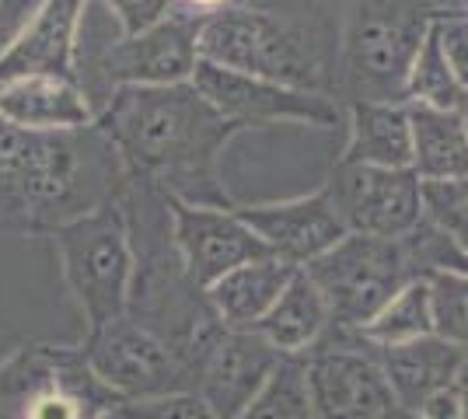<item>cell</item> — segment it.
<instances>
[{"label":"cell","instance_id":"1","mask_svg":"<svg viewBox=\"0 0 468 419\" xmlns=\"http://www.w3.org/2000/svg\"><path fill=\"white\" fill-rule=\"evenodd\" d=\"M95 126L112 140L122 172L161 196L224 206L228 193L217 185V158L241 126L224 120L210 101L186 84L168 88H119L98 112Z\"/></svg>","mask_w":468,"mask_h":419},{"label":"cell","instance_id":"2","mask_svg":"<svg viewBox=\"0 0 468 419\" xmlns=\"http://www.w3.org/2000/svg\"><path fill=\"white\" fill-rule=\"evenodd\" d=\"M122 172L112 140L98 126L36 133L0 116V224L57 231L116 196Z\"/></svg>","mask_w":468,"mask_h":419},{"label":"cell","instance_id":"3","mask_svg":"<svg viewBox=\"0 0 468 419\" xmlns=\"http://www.w3.org/2000/svg\"><path fill=\"white\" fill-rule=\"evenodd\" d=\"M53 245L63 262V279L74 300L80 304L88 329L95 332L101 325L116 321L130 308L133 290V235L122 200H105L53 231Z\"/></svg>","mask_w":468,"mask_h":419},{"label":"cell","instance_id":"4","mask_svg":"<svg viewBox=\"0 0 468 419\" xmlns=\"http://www.w3.org/2000/svg\"><path fill=\"white\" fill-rule=\"evenodd\" d=\"M199 60L297 91L322 88V60L308 32L270 11L220 7L207 15L199 25Z\"/></svg>","mask_w":468,"mask_h":419},{"label":"cell","instance_id":"5","mask_svg":"<svg viewBox=\"0 0 468 419\" xmlns=\"http://www.w3.org/2000/svg\"><path fill=\"white\" fill-rule=\"evenodd\" d=\"M437 7L430 0H356L346 21V80L353 101L406 105V80Z\"/></svg>","mask_w":468,"mask_h":419},{"label":"cell","instance_id":"6","mask_svg":"<svg viewBox=\"0 0 468 419\" xmlns=\"http://www.w3.org/2000/svg\"><path fill=\"white\" fill-rule=\"evenodd\" d=\"M318 294L325 298L335 329L360 332L412 279H423L410 262L402 238L346 235L325 256L304 266Z\"/></svg>","mask_w":468,"mask_h":419},{"label":"cell","instance_id":"7","mask_svg":"<svg viewBox=\"0 0 468 419\" xmlns=\"http://www.w3.org/2000/svg\"><path fill=\"white\" fill-rule=\"evenodd\" d=\"M122 399L98 381L80 350L28 346L0 367V416L21 419H98L116 413Z\"/></svg>","mask_w":468,"mask_h":419},{"label":"cell","instance_id":"8","mask_svg":"<svg viewBox=\"0 0 468 419\" xmlns=\"http://www.w3.org/2000/svg\"><path fill=\"white\" fill-rule=\"evenodd\" d=\"M80 353L98 381H105L122 402L196 392L193 371L178 360L176 350L130 315L95 329Z\"/></svg>","mask_w":468,"mask_h":419},{"label":"cell","instance_id":"9","mask_svg":"<svg viewBox=\"0 0 468 419\" xmlns=\"http://www.w3.org/2000/svg\"><path fill=\"white\" fill-rule=\"evenodd\" d=\"M314 419H381L395 395L360 332L335 329L304 353Z\"/></svg>","mask_w":468,"mask_h":419},{"label":"cell","instance_id":"10","mask_svg":"<svg viewBox=\"0 0 468 419\" xmlns=\"http://www.w3.org/2000/svg\"><path fill=\"white\" fill-rule=\"evenodd\" d=\"M325 193L346 235L406 238L423 220V182L412 168L339 164Z\"/></svg>","mask_w":468,"mask_h":419},{"label":"cell","instance_id":"11","mask_svg":"<svg viewBox=\"0 0 468 419\" xmlns=\"http://www.w3.org/2000/svg\"><path fill=\"white\" fill-rule=\"evenodd\" d=\"M199 25L193 15H168L137 36L109 42L95 60L98 78L112 91L119 88H168L193 80L199 63Z\"/></svg>","mask_w":468,"mask_h":419},{"label":"cell","instance_id":"12","mask_svg":"<svg viewBox=\"0 0 468 419\" xmlns=\"http://www.w3.org/2000/svg\"><path fill=\"white\" fill-rule=\"evenodd\" d=\"M193 88L214 105L224 120L245 126H273V122H304L329 130L339 122V105L322 91H297L273 80L245 78L224 67L199 60L193 70Z\"/></svg>","mask_w":468,"mask_h":419},{"label":"cell","instance_id":"13","mask_svg":"<svg viewBox=\"0 0 468 419\" xmlns=\"http://www.w3.org/2000/svg\"><path fill=\"white\" fill-rule=\"evenodd\" d=\"M172 217V245L186 277L196 287H214L224 273H231L245 262L270 259V248L241 224V217L224 206H196V203L165 196Z\"/></svg>","mask_w":468,"mask_h":419},{"label":"cell","instance_id":"14","mask_svg":"<svg viewBox=\"0 0 468 419\" xmlns=\"http://www.w3.org/2000/svg\"><path fill=\"white\" fill-rule=\"evenodd\" d=\"M280 360L283 353L255 329H224L196 367V392L220 419H238L273 378Z\"/></svg>","mask_w":468,"mask_h":419},{"label":"cell","instance_id":"15","mask_svg":"<svg viewBox=\"0 0 468 419\" xmlns=\"http://www.w3.org/2000/svg\"><path fill=\"white\" fill-rule=\"evenodd\" d=\"M234 214L270 248L273 259L291 262L297 269H304L308 262L325 256L335 241L346 238V227L325 189L301 196V200L234 206Z\"/></svg>","mask_w":468,"mask_h":419},{"label":"cell","instance_id":"16","mask_svg":"<svg viewBox=\"0 0 468 419\" xmlns=\"http://www.w3.org/2000/svg\"><path fill=\"white\" fill-rule=\"evenodd\" d=\"M88 0H42L32 21L0 49V84L25 74L78 80V28Z\"/></svg>","mask_w":468,"mask_h":419},{"label":"cell","instance_id":"17","mask_svg":"<svg viewBox=\"0 0 468 419\" xmlns=\"http://www.w3.org/2000/svg\"><path fill=\"white\" fill-rule=\"evenodd\" d=\"M0 116L36 133H70L95 126L98 112L91 95L78 80L53 74H25L0 84Z\"/></svg>","mask_w":468,"mask_h":419},{"label":"cell","instance_id":"18","mask_svg":"<svg viewBox=\"0 0 468 419\" xmlns=\"http://www.w3.org/2000/svg\"><path fill=\"white\" fill-rule=\"evenodd\" d=\"M367 346H371V357L378 360L381 374L388 378L395 402L406 409H416V413L430 395L451 388V381L465 360L458 346L444 342L441 336H420V340L391 342V346L367 342Z\"/></svg>","mask_w":468,"mask_h":419},{"label":"cell","instance_id":"19","mask_svg":"<svg viewBox=\"0 0 468 419\" xmlns=\"http://www.w3.org/2000/svg\"><path fill=\"white\" fill-rule=\"evenodd\" d=\"M293 273H297V266L273 259V256L245 262L231 273H224L214 287H207V300L224 329H255L270 315L280 294L287 290Z\"/></svg>","mask_w":468,"mask_h":419},{"label":"cell","instance_id":"20","mask_svg":"<svg viewBox=\"0 0 468 419\" xmlns=\"http://www.w3.org/2000/svg\"><path fill=\"white\" fill-rule=\"evenodd\" d=\"M339 164L367 168H410L412 130L406 105L391 101H350V140Z\"/></svg>","mask_w":468,"mask_h":419},{"label":"cell","instance_id":"21","mask_svg":"<svg viewBox=\"0 0 468 419\" xmlns=\"http://www.w3.org/2000/svg\"><path fill=\"white\" fill-rule=\"evenodd\" d=\"M412 130V172L420 182L468 179V130L458 112L406 101Z\"/></svg>","mask_w":468,"mask_h":419},{"label":"cell","instance_id":"22","mask_svg":"<svg viewBox=\"0 0 468 419\" xmlns=\"http://www.w3.org/2000/svg\"><path fill=\"white\" fill-rule=\"evenodd\" d=\"M329 329L332 319L329 308H325V298L318 294V287H314L304 269L293 273L287 290L270 308V315L255 325V332L270 346H276L283 357H304L308 350H314L322 342V336Z\"/></svg>","mask_w":468,"mask_h":419},{"label":"cell","instance_id":"23","mask_svg":"<svg viewBox=\"0 0 468 419\" xmlns=\"http://www.w3.org/2000/svg\"><path fill=\"white\" fill-rule=\"evenodd\" d=\"M406 101H420L430 109H444V112H462L468 105V91L458 84L451 60L444 53V42L437 32V21L423 39L416 60H412L410 80H406Z\"/></svg>","mask_w":468,"mask_h":419},{"label":"cell","instance_id":"24","mask_svg":"<svg viewBox=\"0 0 468 419\" xmlns=\"http://www.w3.org/2000/svg\"><path fill=\"white\" fill-rule=\"evenodd\" d=\"M360 336L374 346L410 342L420 336H433V315H430V279H412L395 298L374 315Z\"/></svg>","mask_w":468,"mask_h":419},{"label":"cell","instance_id":"25","mask_svg":"<svg viewBox=\"0 0 468 419\" xmlns=\"http://www.w3.org/2000/svg\"><path fill=\"white\" fill-rule=\"evenodd\" d=\"M238 419H314L304 357H283L273 378L262 384V392Z\"/></svg>","mask_w":468,"mask_h":419},{"label":"cell","instance_id":"26","mask_svg":"<svg viewBox=\"0 0 468 419\" xmlns=\"http://www.w3.org/2000/svg\"><path fill=\"white\" fill-rule=\"evenodd\" d=\"M430 315L433 336L458 346L468 357V273H433L430 277Z\"/></svg>","mask_w":468,"mask_h":419},{"label":"cell","instance_id":"27","mask_svg":"<svg viewBox=\"0 0 468 419\" xmlns=\"http://www.w3.org/2000/svg\"><path fill=\"white\" fill-rule=\"evenodd\" d=\"M423 217L468 256V179L423 182Z\"/></svg>","mask_w":468,"mask_h":419},{"label":"cell","instance_id":"28","mask_svg":"<svg viewBox=\"0 0 468 419\" xmlns=\"http://www.w3.org/2000/svg\"><path fill=\"white\" fill-rule=\"evenodd\" d=\"M112 416L116 419H220L199 392H176V395H161V399L122 402Z\"/></svg>","mask_w":468,"mask_h":419},{"label":"cell","instance_id":"29","mask_svg":"<svg viewBox=\"0 0 468 419\" xmlns=\"http://www.w3.org/2000/svg\"><path fill=\"white\" fill-rule=\"evenodd\" d=\"M101 4L116 15L122 36H137L144 28L168 18L176 0H101Z\"/></svg>","mask_w":468,"mask_h":419},{"label":"cell","instance_id":"30","mask_svg":"<svg viewBox=\"0 0 468 419\" xmlns=\"http://www.w3.org/2000/svg\"><path fill=\"white\" fill-rule=\"evenodd\" d=\"M437 32H441V42H444V53H448L454 78L468 91V15L441 11L437 15Z\"/></svg>","mask_w":468,"mask_h":419},{"label":"cell","instance_id":"31","mask_svg":"<svg viewBox=\"0 0 468 419\" xmlns=\"http://www.w3.org/2000/svg\"><path fill=\"white\" fill-rule=\"evenodd\" d=\"M39 4L42 0H0V42H4V46L32 21V15L39 11ZM4 46H0V49H4Z\"/></svg>","mask_w":468,"mask_h":419},{"label":"cell","instance_id":"32","mask_svg":"<svg viewBox=\"0 0 468 419\" xmlns=\"http://www.w3.org/2000/svg\"><path fill=\"white\" fill-rule=\"evenodd\" d=\"M420 416H423V419H462V409H458L454 392H451V388H444V392L430 395V399L420 405Z\"/></svg>","mask_w":468,"mask_h":419},{"label":"cell","instance_id":"33","mask_svg":"<svg viewBox=\"0 0 468 419\" xmlns=\"http://www.w3.org/2000/svg\"><path fill=\"white\" fill-rule=\"evenodd\" d=\"M451 392H454V399H458V409H462V419H468V357L462 360V367H458V374L451 381Z\"/></svg>","mask_w":468,"mask_h":419},{"label":"cell","instance_id":"34","mask_svg":"<svg viewBox=\"0 0 468 419\" xmlns=\"http://www.w3.org/2000/svg\"><path fill=\"white\" fill-rule=\"evenodd\" d=\"M381 419H423L416 409H406V405H399V402H391L388 409L381 413Z\"/></svg>","mask_w":468,"mask_h":419},{"label":"cell","instance_id":"35","mask_svg":"<svg viewBox=\"0 0 468 419\" xmlns=\"http://www.w3.org/2000/svg\"><path fill=\"white\" fill-rule=\"evenodd\" d=\"M189 7H196V11H207V15H214V11H220L228 0H186Z\"/></svg>","mask_w":468,"mask_h":419},{"label":"cell","instance_id":"36","mask_svg":"<svg viewBox=\"0 0 468 419\" xmlns=\"http://www.w3.org/2000/svg\"><path fill=\"white\" fill-rule=\"evenodd\" d=\"M458 116H462V122H465V130H468V105L462 109V112H458Z\"/></svg>","mask_w":468,"mask_h":419}]
</instances>
